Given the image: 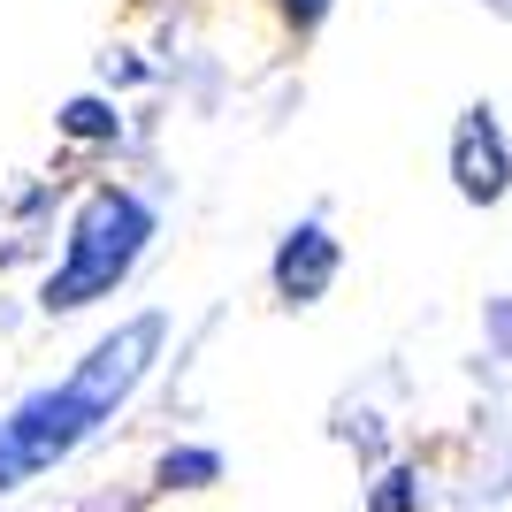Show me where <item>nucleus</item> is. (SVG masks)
I'll use <instances>...</instances> for the list:
<instances>
[{"instance_id":"obj_1","label":"nucleus","mask_w":512,"mask_h":512,"mask_svg":"<svg viewBox=\"0 0 512 512\" xmlns=\"http://www.w3.org/2000/svg\"><path fill=\"white\" fill-rule=\"evenodd\" d=\"M153 337H161V321H130L123 337H107L100 352H92L77 375H69L62 390H39V398H23L8 421H0V490H16V482H31L39 467H54V459H69V451L85 444L92 428H100V413L123 398L138 375H146V352Z\"/></svg>"},{"instance_id":"obj_2","label":"nucleus","mask_w":512,"mask_h":512,"mask_svg":"<svg viewBox=\"0 0 512 512\" xmlns=\"http://www.w3.org/2000/svg\"><path fill=\"white\" fill-rule=\"evenodd\" d=\"M146 230H153V214L130 192H100L69 230V260L46 276V306L69 314V306H92L100 291H115L130 276V260L146 253Z\"/></svg>"},{"instance_id":"obj_3","label":"nucleus","mask_w":512,"mask_h":512,"mask_svg":"<svg viewBox=\"0 0 512 512\" xmlns=\"http://www.w3.org/2000/svg\"><path fill=\"white\" fill-rule=\"evenodd\" d=\"M451 169H459V192H467V199H497V192H505V146H497V123L482 115V107L459 123Z\"/></svg>"},{"instance_id":"obj_4","label":"nucleus","mask_w":512,"mask_h":512,"mask_svg":"<svg viewBox=\"0 0 512 512\" xmlns=\"http://www.w3.org/2000/svg\"><path fill=\"white\" fill-rule=\"evenodd\" d=\"M329 268H337V245H329L321 230H299L291 245H283V260H276L283 299H314L321 283H329Z\"/></svg>"},{"instance_id":"obj_5","label":"nucleus","mask_w":512,"mask_h":512,"mask_svg":"<svg viewBox=\"0 0 512 512\" xmlns=\"http://www.w3.org/2000/svg\"><path fill=\"white\" fill-rule=\"evenodd\" d=\"M375 512H413V474H390V490L375 497Z\"/></svg>"},{"instance_id":"obj_6","label":"nucleus","mask_w":512,"mask_h":512,"mask_svg":"<svg viewBox=\"0 0 512 512\" xmlns=\"http://www.w3.org/2000/svg\"><path fill=\"white\" fill-rule=\"evenodd\" d=\"M291 8H299V16H321V0H291Z\"/></svg>"}]
</instances>
